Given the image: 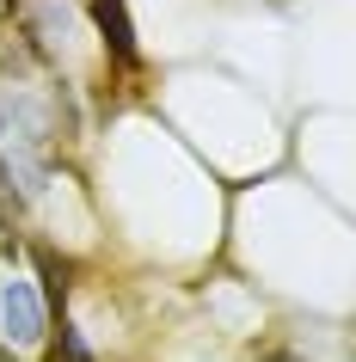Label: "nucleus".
<instances>
[{"label":"nucleus","mask_w":356,"mask_h":362,"mask_svg":"<svg viewBox=\"0 0 356 362\" xmlns=\"http://www.w3.org/2000/svg\"><path fill=\"white\" fill-rule=\"evenodd\" d=\"M0 362H6V356H0Z\"/></svg>","instance_id":"obj_5"},{"label":"nucleus","mask_w":356,"mask_h":362,"mask_svg":"<svg viewBox=\"0 0 356 362\" xmlns=\"http://www.w3.org/2000/svg\"><path fill=\"white\" fill-rule=\"evenodd\" d=\"M38 270H43V301L62 307V301H68V264H56V252L38 246Z\"/></svg>","instance_id":"obj_3"},{"label":"nucleus","mask_w":356,"mask_h":362,"mask_svg":"<svg viewBox=\"0 0 356 362\" xmlns=\"http://www.w3.org/2000/svg\"><path fill=\"white\" fill-rule=\"evenodd\" d=\"M93 25H98V37H105V49H111L117 68H135V25H130V6H123V0H93Z\"/></svg>","instance_id":"obj_2"},{"label":"nucleus","mask_w":356,"mask_h":362,"mask_svg":"<svg viewBox=\"0 0 356 362\" xmlns=\"http://www.w3.org/2000/svg\"><path fill=\"white\" fill-rule=\"evenodd\" d=\"M50 362H93V350H86V338H80L74 325H62L56 350H50Z\"/></svg>","instance_id":"obj_4"},{"label":"nucleus","mask_w":356,"mask_h":362,"mask_svg":"<svg viewBox=\"0 0 356 362\" xmlns=\"http://www.w3.org/2000/svg\"><path fill=\"white\" fill-rule=\"evenodd\" d=\"M0 325H6V344L13 350L43 344V332H50V301L38 295V283H25V276L0 283Z\"/></svg>","instance_id":"obj_1"}]
</instances>
